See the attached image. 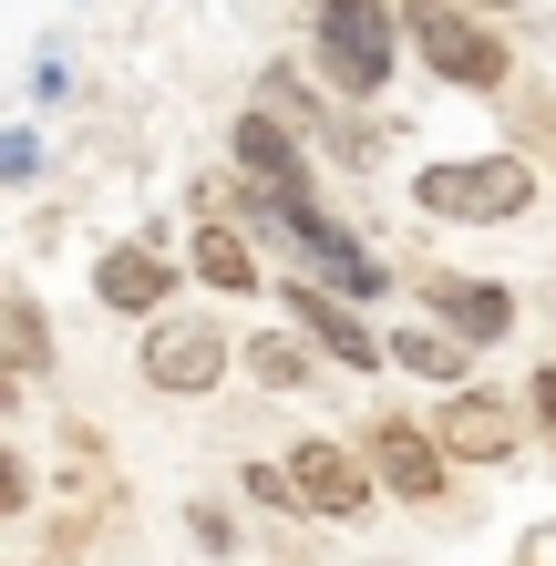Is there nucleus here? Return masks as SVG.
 <instances>
[{
	"label": "nucleus",
	"mask_w": 556,
	"mask_h": 566,
	"mask_svg": "<svg viewBox=\"0 0 556 566\" xmlns=\"http://www.w3.org/2000/svg\"><path fill=\"white\" fill-rule=\"evenodd\" d=\"M402 31L453 93H515V42L474 21V0H402Z\"/></svg>",
	"instance_id": "7ed1b4c3"
},
{
	"label": "nucleus",
	"mask_w": 556,
	"mask_h": 566,
	"mask_svg": "<svg viewBox=\"0 0 556 566\" xmlns=\"http://www.w3.org/2000/svg\"><path fill=\"white\" fill-rule=\"evenodd\" d=\"M93 298H104L114 319H166V298H176V258L155 248V238H124L93 258Z\"/></svg>",
	"instance_id": "9d476101"
},
{
	"label": "nucleus",
	"mask_w": 556,
	"mask_h": 566,
	"mask_svg": "<svg viewBox=\"0 0 556 566\" xmlns=\"http://www.w3.org/2000/svg\"><path fill=\"white\" fill-rule=\"evenodd\" d=\"M391 371H412V381H433V391H464L474 381V340H464V329H443V319L391 329Z\"/></svg>",
	"instance_id": "f8f14e48"
},
{
	"label": "nucleus",
	"mask_w": 556,
	"mask_h": 566,
	"mask_svg": "<svg viewBox=\"0 0 556 566\" xmlns=\"http://www.w3.org/2000/svg\"><path fill=\"white\" fill-rule=\"evenodd\" d=\"M135 371H145L155 391H176V402H207V391H217L227 371H238V340H227L217 319H186V310H166V319H145Z\"/></svg>",
	"instance_id": "20e7f679"
},
{
	"label": "nucleus",
	"mask_w": 556,
	"mask_h": 566,
	"mask_svg": "<svg viewBox=\"0 0 556 566\" xmlns=\"http://www.w3.org/2000/svg\"><path fill=\"white\" fill-rule=\"evenodd\" d=\"M186 536L207 546V556H238V515H227L217 494H196V505H186Z\"/></svg>",
	"instance_id": "a211bd4d"
},
{
	"label": "nucleus",
	"mask_w": 556,
	"mask_h": 566,
	"mask_svg": "<svg viewBox=\"0 0 556 566\" xmlns=\"http://www.w3.org/2000/svg\"><path fill=\"white\" fill-rule=\"evenodd\" d=\"M546 31H556V11H546Z\"/></svg>",
	"instance_id": "4be33fe9"
},
{
	"label": "nucleus",
	"mask_w": 556,
	"mask_h": 566,
	"mask_svg": "<svg viewBox=\"0 0 556 566\" xmlns=\"http://www.w3.org/2000/svg\"><path fill=\"white\" fill-rule=\"evenodd\" d=\"M361 453H371V474H381L391 505H443V494H453V453H443V432H433V422H412V412H371Z\"/></svg>",
	"instance_id": "423d86ee"
},
{
	"label": "nucleus",
	"mask_w": 556,
	"mask_h": 566,
	"mask_svg": "<svg viewBox=\"0 0 556 566\" xmlns=\"http://www.w3.org/2000/svg\"><path fill=\"white\" fill-rule=\"evenodd\" d=\"M412 298L433 310L443 329H464L474 350H495L505 329H515V289L505 279H464V269H412Z\"/></svg>",
	"instance_id": "1a4fd4ad"
},
{
	"label": "nucleus",
	"mask_w": 556,
	"mask_h": 566,
	"mask_svg": "<svg viewBox=\"0 0 556 566\" xmlns=\"http://www.w3.org/2000/svg\"><path fill=\"white\" fill-rule=\"evenodd\" d=\"M0 176H11V186L42 176V135H31V124H11V135H0Z\"/></svg>",
	"instance_id": "aec40b11"
},
{
	"label": "nucleus",
	"mask_w": 556,
	"mask_h": 566,
	"mask_svg": "<svg viewBox=\"0 0 556 566\" xmlns=\"http://www.w3.org/2000/svg\"><path fill=\"white\" fill-rule=\"evenodd\" d=\"M289 474H300V494H310V515H319V525H361V515L381 505L371 453L331 443V432H300V443H289Z\"/></svg>",
	"instance_id": "0eeeda50"
},
{
	"label": "nucleus",
	"mask_w": 556,
	"mask_h": 566,
	"mask_svg": "<svg viewBox=\"0 0 556 566\" xmlns=\"http://www.w3.org/2000/svg\"><path fill=\"white\" fill-rule=\"evenodd\" d=\"M310 52H319V73H331L340 104H371V93H391L402 11H391V0H319L310 11Z\"/></svg>",
	"instance_id": "f03ea898"
},
{
	"label": "nucleus",
	"mask_w": 556,
	"mask_h": 566,
	"mask_svg": "<svg viewBox=\"0 0 556 566\" xmlns=\"http://www.w3.org/2000/svg\"><path fill=\"white\" fill-rule=\"evenodd\" d=\"M412 207L443 217V227H515L536 207V165L526 155H443V165H412Z\"/></svg>",
	"instance_id": "f257e3e1"
},
{
	"label": "nucleus",
	"mask_w": 556,
	"mask_h": 566,
	"mask_svg": "<svg viewBox=\"0 0 556 566\" xmlns=\"http://www.w3.org/2000/svg\"><path fill=\"white\" fill-rule=\"evenodd\" d=\"M258 104H269L279 124H319V114L340 104V93H310V73H300V62H269V73H258Z\"/></svg>",
	"instance_id": "dca6fc26"
},
{
	"label": "nucleus",
	"mask_w": 556,
	"mask_h": 566,
	"mask_svg": "<svg viewBox=\"0 0 556 566\" xmlns=\"http://www.w3.org/2000/svg\"><path fill=\"white\" fill-rule=\"evenodd\" d=\"M526 402H536V422H546V443H556V360H546V371L526 381Z\"/></svg>",
	"instance_id": "412c9836"
},
{
	"label": "nucleus",
	"mask_w": 556,
	"mask_h": 566,
	"mask_svg": "<svg viewBox=\"0 0 556 566\" xmlns=\"http://www.w3.org/2000/svg\"><path fill=\"white\" fill-rule=\"evenodd\" d=\"M289 329H300L310 350H331L340 371H381V360H391V329H361V310H350L340 289H319V279L289 289Z\"/></svg>",
	"instance_id": "6e6552de"
},
{
	"label": "nucleus",
	"mask_w": 556,
	"mask_h": 566,
	"mask_svg": "<svg viewBox=\"0 0 556 566\" xmlns=\"http://www.w3.org/2000/svg\"><path fill=\"white\" fill-rule=\"evenodd\" d=\"M31 484H42V474H31V453L0 443V515H31Z\"/></svg>",
	"instance_id": "6ab92c4d"
},
{
	"label": "nucleus",
	"mask_w": 556,
	"mask_h": 566,
	"mask_svg": "<svg viewBox=\"0 0 556 566\" xmlns=\"http://www.w3.org/2000/svg\"><path fill=\"white\" fill-rule=\"evenodd\" d=\"M186 269L207 279V289H227V298H258V279H269V258H258V238H248V227H196Z\"/></svg>",
	"instance_id": "ddd939ff"
},
{
	"label": "nucleus",
	"mask_w": 556,
	"mask_h": 566,
	"mask_svg": "<svg viewBox=\"0 0 556 566\" xmlns=\"http://www.w3.org/2000/svg\"><path fill=\"white\" fill-rule=\"evenodd\" d=\"M433 432H443V453L453 463H515V402L505 391H484V381H464V391H443V412H433Z\"/></svg>",
	"instance_id": "9b49d317"
},
{
	"label": "nucleus",
	"mask_w": 556,
	"mask_h": 566,
	"mask_svg": "<svg viewBox=\"0 0 556 566\" xmlns=\"http://www.w3.org/2000/svg\"><path fill=\"white\" fill-rule=\"evenodd\" d=\"M0 350H11L21 381L52 371V319H42V298H31V289H0Z\"/></svg>",
	"instance_id": "4468645a"
},
{
	"label": "nucleus",
	"mask_w": 556,
	"mask_h": 566,
	"mask_svg": "<svg viewBox=\"0 0 556 566\" xmlns=\"http://www.w3.org/2000/svg\"><path fill=\"white\" fill-rule=\"evenodd\" d=\"M248 505H258V515H310V494H300V474H289V453H279V463H248Z\"/></svg>",
	"instance_id": "f3484780"
},
{
	"label": "nucleus",
	"mask_w": 556,
	"mask_h": 566,
	"mask_svg": "<svg viewBox=\"0 0 556 566\" xmlns=\"http://www.w3.org/2000/svg\"><path fill=\"white\" fill-rule=\"evenodd\" d=\"M227 155H238V176L269 196V207H289V217L319 207V176H310V155H300V124H279L269 104H248L238 124H227Z\"/></svg>",
	"instance_id": "39448f33"
},
{
	"label": "nucleus",
	"mask_w": 556,
	"mask_h": 566,
	"mask_svg": "<svg viewBox=\"0 0 556 566\" xmlns=\"http://www.w3.org/2000/svg\"><path fill=\"white\" fill-rule=\"evenodd\" d=\"M248 381H258V391H300V381H310L300 329H248Z\"/></svg>",
	"instance_id": "2eb2a0df"
}]
</instances>
